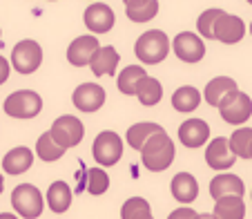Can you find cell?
<instances>
[{
    "instance_id": "5bb4252c",
    "label": "cell",
    "mask_w": 252,
    "mask_h": 219,
    "mask_svg": "<svg viewBox=\"0 0 252 219\" xmlns=\"http://www.w3.org/2000/svg\"><path fill=\"white\" fill-rule=\"evenodd\" d=\"M237 157L230 150V143L225 137H217L212 141H208V148H205V163H208L212 170H228L234 166Z\"/></svg>"
},
{
    "instance_id": "d6a6232c",
    "label": "cell",
    "mask_w": 252,
    "mask_h": 219,
    "mask_svg": "<svg viewBox=\"0 0 252 219\" xmlns=\"http://www.w3.org/2000/svg\"><path fill=\"white\" fill-rule=\"evenodd\" d=\"M194 217H196V213L190 208V206H181V208L172 210L167 219H194Z\"/></svg>"
},
{
    "instance_id": "4316f807",
    "label": "cell",
    "mask_w": 252,
    "mask_h": 219,
    "mask_svg": "<svg viewBox=\"0 0 252 219\" xmlns=\"http://www.w3.org/2000/svg\"><path fill=\"white\" fill-rule=\"evenodd\" d=\"M145 70L141 65H127L125 70H121L119 78H116V85H119L121 94L125 96H134L136 94V85L141 83V78H145Z\"/></svg>"
},
{
    "instance_id": "30bf717a",
    "label": "cell",
    "mask_w": 252,
    "mask_h": 219,
    "mask_svg": "<svg viewBox=\"0 0 252 219\" xmlns=\"http://www.w3.org/2000/svg\"><path fill=\"white\" fill-rule=\"evenodd\" d=\"M246 36V25L239 16L228 14V11H221V16L217 18L212 27V38H217L219 43L225 45H234Z\"/></svg>"
},
{
    "instance_id": "8992f818",
    "label": "cell",
    "mask_w": 252,
    "mask_h": 219,
    "mask_svg": "<svg viewBox=\"0 0 252 219\" xmlns=\"http://www.w3.org/2000/svg\"><path fill=\"white\" fill-rule=\"evenodd\" d=\"M49 134H52V139L61 148L69 150V148H76L78 143L83 141V137H85V125L74 114H63L52 123Z\"/></svg>"
},
{
    "instance_id": "d6986e66",
    "label": "cell",
    "mask_w": 252,
    "mask_h": 219,
    "mask_svg": "<svg viewBox=\"0 0 252 219\" xmlns=\"http://www.w3.org/2000/svg\"><path fill=\"white\" fill-rule=\"evenodd\" d=\"M239 85L234 78L230 76H214L212 81L205 85L203 90V99L208 105H212V108H219L221 103H223V99L228 94H232V92H237Z\"/></svg>"
},
{
    "instance_id": "ab89813d",
    "label": "cell",
    "mask_w": 252,
    "mask_h": 219,
    "mask_svg": "<svg viewBox=\"0 0 252 219\" xmlns=\"http://www.w3.org/2000/svg\"><path fill=\"white\" fill-rule=\"evenodd\" d=\"M250 34H252V23H250Z\"/></svg>"
},
{
    "instance_id": "f546056e",
    "label": "cell",
    "mask_w": 252,
    "mask_h": 219,
    "mask_svg": "<svg viewBox=\"0 0 252 219\" xmlns=\"http://www.w3.org/2000/svg\"><path fill=\"white\" fill-rule=\"evenodd\" d=\"M230 150L237 159H250V146H252V128H239L228 139Z\"/></svg>"
},
{
    "instance_id": "83f0119b",
    "label": "cell",
    "mask_w": 252,
    "mask_h": 219,
    "mask_svg": "<svg viewBox=\"0 0 252 219\" xmlns=\"http://www.w3.org/2000/svg\"><path fill=\"white\" fill-rule=\"evenodd\" d=\"M65 152H67V150L61 148V146H58V143L52 139V134H49V132L40 134L38 141H36V154H38V159H40V161H45V163L58 161V159H61Z\"/></svg>"
},
{
    "instance_id": "4fadbf2b",
    "label": "cell",
    "mask_w": 252,
    "mask_h": 219,
    "mask_svg": "<svg viewBox=\"0 0 252 219\" xmlns=\"http://www.w3.org/2000/svg\"><path fill=\"white\" fill-rule=\"evenodd\" d=\"M100 43L94 34H85V36H78L76 40H71L69 47H67V61L74 67H85L90 65L92 56L98 52Z\"/></svg>"
},
{
    "instance_id": "f1b7e54d",
    "label": "cell",
    "mask_w": 252,
    "mask_h": 219,
    "mask_svg": "<svg viewBox=\"0 0 252 219\" xmlns=\"http://www.w3.org/2000/svg\"><path fill=\"white\" fill-rule=\"evenodd\" d=\"M121 219H152V206L143 197H129L121 206Z\"/></svg>"
},
{
    "instance_id": "8fae6325",
    "label": "cell",
    "mask_w": 252,
    "mask_h": 219,
    "mask_svg": "<svg viewBox=\"0 0 252 219\" xmlns=\"http://www.w3.org/2000/svg\"><path fill=\"white\" fill-rule=\"evenodd\" d=\"M71 103H74L76 110L87 112V114L98 112L105 105V90L98 83H81L71 94Z\"/></svg>"
},
{
    "instance_id": "52a82bcc",
    "label": "cell",
    "mask_w": 252,
    "mask_h": 219,
    "mask_svg": "<svg viewBox=\"0 0 252 219\" xmlns=\"http://www.w3.org/2000/svg\"><path fill=\"white\" fill-rule=\"evenodd\" d=\"M9 65L16 72H20V74H33V72L43 65V47L32 38L20 40L14 47V52H11Z\"/></svg>"
},
{
    "instance_id": "6da1fadb",
    "label": "cell",
    "mask_w": 252,
    "mask_h": 219,
    "mask_svg": "<svg viewBox=\"0 0 252 219\" xmlns=\"http://www.w3.org/2000/svg\"><path fill=\"white\" fill-rule=\"evenodd\" d=\"M174 143H172L170 134L165 130L154 132L148 141L143 143L141 148V161L145 166V170L150 172H163L172 166L174 161Z\"/></svg>"
},
{
    "instance_id": "ac0fdd59",
    "label": "cell",
    "mask_w": 252,
    "mask_h": 219,
    "mask_svg": "<svg viewBox=\"0 0 252 219\" xmlns=\"http://www.w3.org/2000/svg\"><path fill=\"white\" fill-rule=\"evenodd\" d=\"M119 52L116 47L112 45H105V47H98V52L92 56L90 67H92V74L94 76H114L116 74V67H119Z\"/></svg>"
},
{
    "instance_id": "277c9868",
    "label": "cell",
    "mask_w": 252,
    "mask_h": 219,
    "mask_svg": "<svg viewBox=\"0 0 252 219\" xmlns=\"http://www.w3.org/2000/svg\"><path fill=\"white\" fill-rule=\"evenodd\" d=\"M2 108H5V114L11 119H33L43 110V99L33 90H18L7 96Z\"/></svg>"
},
{
    "instance_id": "ba28073f",
    "label": "cell",
    "mask_w": 252,
    "mask_h": 219,
    "mask_svg": "<svg viewBox=\"0 0 252 219\" xmlns=\"http://www.w3.org/2000/svg\"><path fill=\"white\" fill-rule=\"evenodd\" d=\"M221 119L230 125H243L252 116V99L246 92H232L223 99V103L219 105Z\"/></svg>"
},
{
    "instance_id": "60d3db41",
    "label": "cell",
    "mask_w": 252,
    "mask_h": 219,
    "mask_svg": "<svg viewBox=\"0 0 252 219\" xmlns=\"http://www.w3.org/2000/svg\"><path fill=\"white\" fill-rule=\"evenodd\" d=\"M123 2H129V0H123Z\"/></svg>"
},
{
    "instance_id": "e0dca14e",
    "label": "cell",
    "mask_w": 252,
    "mask_h": 219,
    "mask_svg": "<svg viewBox=\"0 0 252 219\" xmlns=\"http://www.w3.org/2000/svg\"><path fill=\"white\" fill-rule=\"evenodd\" d=\"M170 190L176 201L190 206L192 201H196V197H199V183H196L194 175H190V172H176V175L172 177Z\"/></svg>"
},
{
    "instance_id": "7a4b0ae2",
    "label": "cell",
    "mask_w": 252,
    "mask_h": 219,
    "mask_svg": "<svg viewBox=\"0 0 252 219\" xmlns=\"http://www.w3.org/2000/svg\"><path fill=\"white\" fill-rule=\"evenodd\" d=\"M134 54L141 63L145 65H157V63L165 61L170 54V38L161 29H150V32L141 34L134 45Z\"/></svg>"
},
{
    "instance_id": "2e32d148",
    "label": "cell",
    "mask_w": 252,
    "mask_h": 219,
    "mask_svg": "<svg viewBox=\"0 0 252 219\" xmlns=\"http://www.w3.org/2000/svg\"><path fill=\"white\" fill-rule=\"evenodd\" d=\"M246 186H243L241 177L230 175V172H221L210 181V195L212 199H221V197H243Z\"/></svg>"
},
{
    "instance_id": "44dd1931",
    "label": "cell",
    "mask_w": 252,
    "mask_h": 219,
    "mask_svg": "<svg viewBox=\"0 0 252 219\" xmlns=\"http://www.w3.org/2000/svg\"><path fill=\"white\" fill-rule=\"evenodd\" d=\"M45 201H47V206L56 215L67 213L69 206H71V188H69V183H65V181H54L52 186H49V190H47Z\"/></svg>"
},
{
    "instance_id": "e575fe53",
    "label": "cell",
    "mask_w": 252,
    "mask_h": 219,
    "mask_svg": "<svg viewBox=\"0 0 252 219\" xmlns=\"http://www.w3.org/2000/svg\"><path fill=\"white\" fill-rule=\"evenodd\" d=\"M194 219H214V215H212V213H201V215L196 213V217H194Z\"/></svg>"
},
{
    "instance_id": "b9f144b4",
    "label": "cell",
    "mask_w": 252,
    "mask_h": 219,
    "mask_svg": "<svg viewBox=\"0 0 252 219\" xmlns=\"http://www.w3.org/2000/svg\"><path fill=\"white\" fill-rule=\"evenodd\" d=\"M49 2H54V0H49Z\"/></svg>"
},
{
    "instance_id": "9c48e42d",
    "label": "cell",
    "mask_w": 252,
    "mask_h": 219,
    "mask_svg": "<svg viewBox=\"0 0 252 219\" xmlns=\"http://www.w3.org/2000/svg\"><path fill=\"white\" fill-rule=\"evenodd\" d=\"M172 49H174L176 58H181L183 63H199L205 56V43L194 32L176 34L172 40Z\"/></svg>"
},
{
    "instance_id": "7c38bea8",
    "label": "cell",
    "mask_w": 252,
    "mask_h": 219,
    "mask_svg": "<svg viewBox=\"0 0 252 219\" xmlns=\"http://www.w3.org/2000/svg\"><path fill=\"white\" fill-rule=\"evenodd\" d=\"M83 23H85V27L96 36V34L110 32L116 23V16H114V11H112L110 5H105V2H94V5H90L85 9Z\"/></svg>"
},
{
    "instance_id": "74e56055",
    "label": "cell",
    "mask_w": 252,
    "mask_h": 219,
    "mask_svg": "<svg viewBox=\"0 0 252 219\" xmlns=\"http://www.w3.org/2000/svg\"><path fill=\"white\" fill-rule=\"evenodd\" d=\"M246 2H248V5H252V0H246Z\"/></svg>"
},
{
    "instance_id": "d4e9b609",
    "label": "cell",
    "mask_w": 252,
    "mask_h": 219,
    "mask_svg": "<svg viewBox=\"0 0 252 219\" xmlns=\"http://www.w3.org/2000/svg\"><path fill=\"white\" fill-rule=\"evenodd\" d=\"M201 92L192 85H181L179 90L172 94V108L176 112H194L201 105Z\"/></svg>"
},
{
    "instance_id": "7402d4cb",
    "label": "cell",
    "mask_w": 252,
    "mask_h": 219,
    "mask_svg": "<svg viewBox=\"0 0 252 219\" xmlns=\"http://www.w3.org/2000/svg\"><path fill=\"white\" fill-rule=\"evenodd\" d=\"M214 219H243L246 217V204L243 197H221L214 199Z\"/></svg>"
},
{
    "instance_id": "f35d334b",
    "label": "cell",
    "mask_w": 252,
    "mask_h": 219,
    "mask_svg": "<svg viewBox=\"0 0 252 219\" xmlns=\"http://www.w3.org/2000/svg\"><path fill=\"white\" fill-rule=\"evenodd\" d=\"M250 159H252V146H250Z\"/></svg>"
},
{
    "instance_id": "5b68a950",
    "label": "cell",
    "mask_w": 252,
    "mask_h": 219,
    "mask_svg": "<svg viewBox=\"0 0 252 219\" xmlns=\"http://www.w3.org/2000/svg\"><path fill=\"white\" fill-rule=\"evenodd\" d=\"M92 154H94L96 163L103 168H112L121 161L123 157V139L121 134L112 132V130H105L92 143Z\"/></svg>"
},
{
    "instance_id": "9a60e30c",
    "label": "cell",
    "mask_w": 252,
    "mask_h": 219,
    "mask_svg": "<svg viewBox=\"0 0 252 219\" xmlns=\"http://www.w3.org/2000/svg\"><path fill=\"white\" fill-rule=\"evenodd\" d=\"M179 141L186 148H201L210 141V125L203 119H188L179 125Z\"/></svg>"
},
{
    "instance_id": "3957f363",
    "label": "cell",
    "mask_w": 252,
    "mask_h": 219,
    "mask_svg": "<svg viewBox=\"0 0 252 219\" xmlns=\"http://www.w3.org/2000/svg\"><path fill=\"white\" fill-rule=\"evenodd\" d=\"M11 206H14L16 215L23 219H38L43 215L45 199L43 192L33 183H20L11 192Z\"/></svg>"
},
{
    "instance_id": "d590c367",
    "label": "cell",
    "mask_w": 252,
    "mask_h": 219,
    "mask_svg": "<svg viewBox=\"0 0 252 219\" xmlns=\"http://www.w3.org/2000/svg\"><path fill=\"white\" fill-rule=\"evenodd\" d=\"M0 219H20V217H16L11 213H0Z\"/></svg>"
},
{
    "instance_id": "cb8c5ba5",
    "label": "cell",
    "mask_w": 252,
    "mask_h": 219,
    "mask_svg": "<svg viewBox=\"0 0 252 219\" xmlns=\"http://www.w3.org/2000/svg\"><path fill=\"white\" fill-rule=\"evenodd\" d=\"M134 96H138L141 105H145V108H154V105L163 99L161 81H158V78H154V76L141 78V83L136 85V94H134Z\"/></svg>"
},
{
    "instance_id": "603a6c76",
    "label": "cell",
    "mask_w": 252,
    "mask_h": 219,
    "mask_svg": "<svg viewBox=\"0 0 252 219\" xmlns=\"http://www.w3.org/2000/svg\"><path fill=\"white\" fill-rule=\"evenodd\" d=\"M125 14L132 23H148L158 14V0H129L125 2Z\"/></svg>"
},
{
    "instance_id": "ffe728a7",
    "label": "cell",
    "mask_w": 252,
    "mask_h": 219,
    "mask_svg": "<svg viewBox=\"0 0 252 219\" xmlns=\"http://www.w3.org/2000/svg\"><path fill=\"white\" fill-rule=\"evenodd\" d=\"M33 166V152L25 146H18V148H11L9 152L2 157V170L7 175H23L29 168Z\"/></svg>"
},
{
    "instance_id": "7bdbcfd3",
    "label": "cell",
    "mask_w": 252,
    "mask_h": 219,
    "mask_svg": "<svg viewBox=\"0 0 252 219\" xmlns=\"http://www.w3.org/2000/svg\"><path fill=\"white\" fill-rule=\"evenodd\" d=\"M0 34H2V32H0Z\"/></svg>"
},
{
    "instance_id": "4dcf8cb0",
    "label": "cell",
    "mask_w": 252,
    "mask_h": 219,
    "mask_svg": "<svg viewBox=\"0 0 252 219\" xmlns=\"http://www.w3.org/2000/svg\"><path fill=\"white\" fill-rule=\"evenodd\" d=\"M110 188V175L105 168H90L87 170V192L94 197H100Z\"/></svg>"
},
{
    "instance_id": "8d00e7d4",
    "label": "cell",
    "mask_w": 252,
    "mask_h": 219,
    "mask_svg": "<svg viewBox=\"0 0 252 219\" xmlns=\"http://www.w3.org/2000/svg\"><path fill=\"white\" fill-rule=\"evenodd\" d=\"M2 190H5V179H2V175H0V195H2Z\"/></svg>"
},
{
    "instance_id": "1f68e13d",
    "label": "cell",
    "mask_w": 252,
    "mask_h": 219,
    "mask_svg": "<svg viewBox=\"0 0 252 219\" xmlns=\"http://www.w3.org/2000/svg\"><path fill=\"white\" fill-rule=\"evenodd\" d=\"M221 11L223 9H205L203 14L196 18V29H199V36L201 38H212V27L214 23H217V18L221 16Z\"/></svg>"
},
{
    "instance_id": "484cf974",
    "label": "cell",
    "mask_w": 252,
    "mask_h": 219,
    "mask_svg": "<svg viewBox=\"0 0 252 219\" xmlns=\"http://www.w3.org/2000/svg\"><path fill=\"white\" fill-rule=\"evenodd\" d=\"M158 130H163L158 123H152V121H141V123H134L132 128L125 132V141H127L129 148L141 150L143 143L148 141L154 132H158Z\"/></svg>"
},
{
    "instance_id": "836d02e7",
    "label": "cell",
    "mask_w": 252,
    "mask_h": 219,
    "mask_svg": "<svg viewBox=\"0 0 252 219\" xmlns=\"http://www.w3.org/2000/svg\"><path fill=\"white\" fill-rule=\"evenodd\" d=\"M9 72H11L9 61H7V58L0 54V85H2V83H7V78H9Z\"/></svg>"
}]
</instances>
